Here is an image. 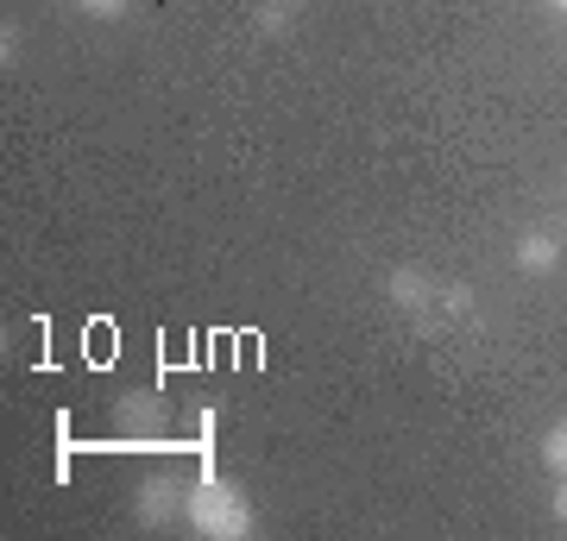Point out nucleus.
Instances as JSON below:
<instances>
[{
    "label": "nucleus",
    "instance_id": "nucleus-4",
    "mask_svg": "<svg viewBox=\"0 0 567 541\" xmlns=\"http://www.w3.org/2000/svg\"><path fill=\"white\" fill-rule=\"evenodd\" d=\"M114 435H126V441L164 435V403L152 397V391H126V397L114 403Z\"/></svg>",
    "mask_w": 567,
    "mask_h": 541
},
{
    "label": "nucleus",
    "instance_id": "nucleus-1",
    "mask_svg": "<svg viewBox=\"0 0 567 541\" xmlns=\"http://www.w3.org/2000/svg\"><path fill=\"white\" fill-rule=\"evenodd\" d=\"M183 529L203 541H246L259 529V510L246 498V485L221 479V472H203L189 479V503H183Z\"/></svg>",
    "mask_w": 567,
    "mask_h": 541
},
{
    "label": "nucleus",
    "instance_id": "nucleus-3",
    "mask_svg": "<svg viewBox=\"0 0 567 541\" xmlns=\"http://www.w3.org/2000/svg\"><path fill=\"white\" fill-rule=\"evenodd\" d=\"M385 296H391V309H404V315H429V309L442 302V283L429 278V271H416V264H398L385 278Z\"/></svg>",
    "mask_w": 567,
    "mask_h": 541
},
{
    "label": "nucleus",
    "instance_id": "nucleus-9",
    "mask_svg": "<svg viewBox=\"0 0 567 541\" xmlns=\"http://www.w3.org/2000/svg\"><path fill=\"white\" fill-rule=\"evenodd\" d=\"M548 7H555V13H567V0H548Z\"/></svg>",
    "mask_w": 567,
    "mask_h": 541
},
{
    "label": "nucleus",
    "instance_id": "nucleus-7",
    "mask_svg": "<svg viewBox=\"0 0 567 541\" xmlns=\"http://www.w3.org/2000/svg\"><path fill=\"white\" fill-rule=\"evenodd\" d=\"M82 13H89V20H121L126 7H133V0H76Z\"/></svg>",
    "mask_w": 567,
    "mask_h": 541
},
{
    "label": "nucleus",
    "instance_id": "nucleus-2",
    "mask_svg": "<svg viewBox=\"0 0 567 541\" xmlns=\"http://www.w3.org/2000/svg\"><path fill=\"white\" fill-rule=\"evenodd\" d=\"M183 503H189V479L145 472L140 491H133V517H140V529H164V522H183Z\"/></svg>",
    "mask_w": 567,
    "mask_h": 541
},
{
    "label": "nucleus",
    "instance_id": "nucleus-10",
    "mask_svg": "<svg viewBox=\"0 0 567 541\" xmlns=\"http://www.w3.org/2000/svg\"><path fill=\"white\" fill-rule=\"evenodd\" d=\"M278 7H303V0H278Z\"/></svg>",
    "mask_w": 567,
    "mask_h": 541
},
{
    "label": "nucleus",
    "instance_id": "nucleus-8",
    "mask_svg": "<svg viewBox=\"0 0 567 541\" xmlns=\"http://www.w3.org/2000/svg\"><path fill=\"white\" fill-rule=\"evenodd\" d=\"M548 517H555V529H567V479H555V498H548Z\"/></svg>",
    "mask_w": 567,
    "mask_h": 541
},
{
    "label": "nucleus",
    "instance_id": "nucleus-6",
    "mask_svg": "<svg viewBox=\"0 0 567 541\" xmlns=\"http://www.w3.org/2000/svg\"><path fill=\"white\" fill-rule=\"evenodd\" d=\"M543 466H548V479H567V422H555L543 435Z\"/></svg>",
    "mask_w": 567,
    "mask_h": 541
},
{
    "label": "nucleus",
    "instance_id": "nucleus-5",
    "mask_svg": "<svg viewBox=\"0 0 567 541\" xmlns=\"http://www.w3.org/2000/svg\"><path fill=\"white\" fill-rule=\"evenodd\" d=\"M561 259H567V240L548 233V227H529L524 240H517V271H529V278H548Z\"/></svg>",
    "mask_w": 567,
    "mask_h": 541
}]
</instances>
